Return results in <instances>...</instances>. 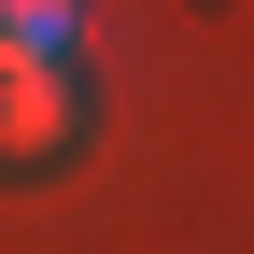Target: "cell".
<instances>
[{
    "label": "cell",
    "instance_id": "6da1fadb",
    "mask_svg": "<svg viewBox=\"0 0 254 254\" xmlns=\"http://www.w3.org/2000/svg\"><path fill=\"white\" fill-rule=\"evenodd\" d=\"M71 141V57L0 43V155H57Z\"/></svg>",
    "mask_w": 254,
    "mask_h": 254
},
{
    "label": "cell",
    "instance_id": "7a4b0ae2",
    "mask_svg": "<svg viewBox=\"0 0 254 254\" xmlns=\"http://www.w3.org/2000/svg\"><path fill=\"white\" fill-rule=\"evenodd\" d=\"M0 28H14V0H0Z\"/></svg>",
    "mask_w": 254,
    "mask_h": 254
}]
</instances>
